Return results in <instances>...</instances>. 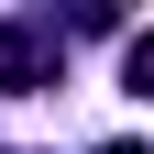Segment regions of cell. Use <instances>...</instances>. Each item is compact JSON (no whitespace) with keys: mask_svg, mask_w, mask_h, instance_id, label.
I'll list each match as a JSON object with an SVG mask.
<instances>
[{"mask_svg":"<svg viewBox=\"0 0 154 154\" xmlns=\"http://www.w3.org/2000/svg\"><path fill=\"white\" fill-rule=\"evenodd\" d=\"M55 66H66V33L44 22V11H22V22H0V88L11 99H44Z\"/></svg>","mask_w":154,"mask_h":154,"instance_id":"1","label":"cell"},{"mask_svg":"<svg viewBox=\"0 0 154 154\" xmlns=\"http://www.w3.org/2000/svg\"><path fill=\"white\" fill-rule=\"evenodd\" d=\"M121 88H132V99H154V33H132V44H121Z\"/></svg>","mask_w":154,"mask_h":154,"instance_id":"2","label":"cell"},{"mask_svg":"<svg viewBox=\"0 0 154 154\" xmlns=\"http://www.w3.org/2000/svg\"><path fill=\"white\" fill-rule=\"evenodd\" d=\"M99 154H154V143H99Z\"/></svg>","mask_w":154,"mask_h":154,"instance_id":"3","label":"cell"}]
</instances>
